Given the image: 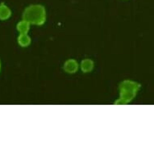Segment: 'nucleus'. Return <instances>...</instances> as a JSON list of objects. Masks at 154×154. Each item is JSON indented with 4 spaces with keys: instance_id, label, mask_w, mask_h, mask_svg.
Masks as SVG:
<instances>
[{
    "instance_id": "obj_4",
    "label": "nucleus",
    "mask_w": 154,
    "mask_h": 154,
    "mask_svg": "<svg viewBox=\"0 0 154 154\" xmlns=\"http://www.w3.org/2000/svg\"><path fill=\"white\" fill-rule=\"evenodd\" d=\"M94 61L91 59H85L81 62L80 67H81L82 71L83 73H90L91 71L93 70L94 69Z\"/></svg>"
},
{
    "instance_id": "obj_5",
    "label": "nucleus",
    "mask_w": 154,
    "mask_h": 154,
    "mask_svg": "<svg viewBox=\"0 0 154 154\" xmlns=\"http://www.w3.org/2000/svg\"><path fill=\"white\" fill-rule=\"evenodd\" d=\"M31 23L28 21L23 20L20 22H19L16 25V29L18 32H20V34H28V32L30 30Z\"/></svg>"
},
{
    "instance_id": "obj_3",
    "label": "nucleus",
    "mask_w": 154,
    "mask_h": 154,
    "mask_svg": "<svg viewBox=\"0 0 154 154\" xmlns=\"http://www.w3.org/2000/svg\"><path fill=\"white\" fill-rule=\"evenodd\" d=\"M79 65L74 59H69L64 64V70L67 73H75L79 69Z\"/></svg>"
},
{
    "instance_id": "obj_2",
    "label": "nucleus",
    "mask_w": 154,
    "mask_h": 154,
    "mask_svg": "<svg viewBox=\"0 0 154 154\" xmlns=\"http://www.w3.org/2000/svg\"><path fill=\"white\" fill-rule=\"evenodd\" d=\"M140 88V85L133 81L126 80L119 85V100H117L116 103L125 104L131 102L136 97L137 92Z\"/></svg>"
},
{
    "instance_id": "obj_6",
    "label": "nucleus",
    "mask_w": 154,
    "mask_h": 154,
    "mask_svg": "<svg viewBox=\"0 0 154 154\" xmlns=\"http://www.w3.org/2000/svg\"><path fill=\"white\" fill-rule=\"evenodd\" d=\"M11 15V11L8 6L2 3L0 5V20H7Z\"/></svg>"
},
{
    "instance_id": "obj_7",
    "label": "nucleus",
    "mask_w": 154,
    "mask_h": 154,
    "mask_svg": "<svg viewBox=\"0 0 154 154\" xmlns=\"http://www.w3.org/2000/svg\"><path fill=\"white\" fill-rule=\"evenodd\" d=\"M31 42H32V40L28 34H20L18 36V43L23 48L28 47L30 45Z\"/></svg>"
},
{
    "instance_id": "obj_8",
    "label": "nucleus",
    "mask_w": 154,
    "mask_h": 154,
    "mask_svg": "<svg viewBox=\"0 0 154 154\" xmlns=\"http://www.w3.org/2000/svg\"><path fill=\"white\" fill-rule=\"evenodd\" d=\"M0 70H1V63H0Z\"/></svg>"
},
{
    "instance_id": "obj_1",
    "label": "nucleus",
    "mask_w": 154,
    "mask_h": 154,
    "mask_svg": "<svg viewBox=\"0 0 154 154\" xmlns=\"http://www.w3.org/2000/svg\"><path fill=\"white\" fill-rule=\"evenodd\" d=\"M23 20L28 21L31 24L43 25L46 21L45 8L39 4L29 6L23 11Z\"/></svg>"
}]
</instances>
